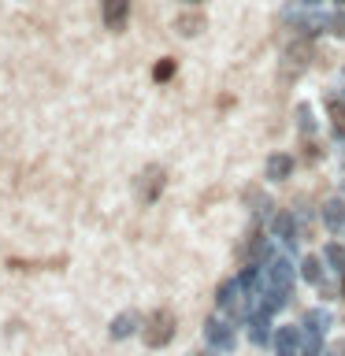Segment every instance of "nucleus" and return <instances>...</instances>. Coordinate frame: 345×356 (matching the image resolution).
Masks as SVG:
<instances>
[{
    "instance_id": "nucleus-17",
    "label": "nucleus",
    "mask_w": 345,
    "mask_h": 356,
    "mask_svg": "<svg viewBox=\"0 0 345 356\" xmlns=\"http://www.w3.org/2000/svg\"><path fill=\"white\" fill-rule=\"evenodd\" d=\"M300 275H305L312 286H319V282H323V264L316 260V256H308V260L300 264Z\"/></svg>"
},
{
    "instance_id": "nucleus-5",
    "label": "nucleus",
    "mask_w": 345,
    "mask_h": 356,
    "mask_svg": "<svg viewBox=\"0 0 345 356\" xmlns=\"http://www.w3.org/2000/svg\"><path fill=\"white\" fill-rule=\"evenodd\" d=\"M208 341H211V349H219V353H230L234 349V327L230 323H223V319H208Z\"/></svg>"
},
{
    "instance_id": "nucleus-19",
    "label": "nucleus",
    "mask_w": 345,
    "mask_h": 356,
    "mask_svg": "<svg viewBox=\"0 0 345 356\" xmlns=\"http://www.w3.org/2000/svg\"><path fill=\"white\" fill-rule=\"evenodd\" d=\"M152 78L156 82H167V78H175V60H160L152 67Z\"/></svg>"
},
{
    "instance_id": "nucleus-9",
    "label": "nucleus",
    "mask_w": 345,
    "mask_h": 356,
    "mask_svg": "<svg viewBox=\"0 0 345 356\" xmlns=\"http://www.w3.org/2000/svg\"><path fill=\"white\" fill-rule=\"evenodd\" d=\"M141 330V316L138 312H122V316L111 319V338L122 341V338H130V334H138Z\"/></svg>"
},
{
    "instance_id": "nucleus-10",
    "label": "nucleus",
    "mask_w": 345,
    "mask_h": 356,
    "mask_svg": "<svg viewBox=\"0 0 345 356\" xmlns=\"http://www.w3.org/2000/svg\"><path fill=\"white\" fill-rule=\"evenodd\" d=\"M249 338L256 345H267L271 341V316L267 312H256V316H249Z\"/></svg>"
},
{
    "instance_id": "nucleus-14",
    "label": "nucleus",
    "mask_w": 345,
    "mask_h": 356,
    "mask_svg": "<svg viewBox=\"0 0 345 356\" xmlns=\"http://www.w3.org/2000/svg\"><path fill=\"white\" fill-rule=\"evenodd\" d=\"M300 353H305V356H319L323 353V334L300 330Z\"/></svg>"
},
{
    "instance_id": "nucleus-6",
    "label": "nucleus",
    "mask_w": 345,
    "mask_h": 356,
    "mask_svg": "<svg viewBox=\"0 0 345 356\" xmlns=\"http://www.w3.org/2000/svg\"><path fill=\"white\" fill-rule=\"evenodd\" d=\"M275 353H278V356H305V353H300V330H297V327H278V334H275Z\"/></svg>"
},
{
    "instance_id": "nucleus-3",
    "label": "nucleus",
    "mask_w": 345,
    "mask_h": 356,
    "mask_svg": "<svg viewBox=\"0 0 345 356\" xmlns=\"http://www.w3.org/2000/svg\"><path fill=\"white\" fill-rule=\"evenodd\" d=\"M245 286L238 282V278H230V282H223L219 289H216V305L223 308V312H234V316H245Z\"/></svg>"
},
{
    "instance_id": "nucleus-22",
    "label": "nucleus",
    "mask_w": 345,
    "mask_h": 356,
    "mask_svg": "<svg viewBox=\"0 0 345 356\" xmlns=\"http://www.w3.org/2000/svg\"><path fill=\"white\" fill-rule=\"evenodd\" d=\"M330 30H334V33H342V38H345V11H338V15L330 19Z\"/></svg>"
},
{
    "instance_id": "nucleus-25",
    "label": "nucleus",
    "mask_w": 345,
    "mask_h": 356,
    "mask_svg": "<svg viewBox=\"0 0 345 356\" xmlns=\"http://www.w3.org/2000/svg\"><path fill=\"white\" fill-rule=\"evenodd\" d=\"M182 4H200V0H182Z\"/></svg>"
},
{
    "instance_id": "nucleus-23",
    "label": "nucleus",
    "mask_w": 345,
    "mask_h": 356,
    "mask_svg": "<svg viewBox=\"0 0 345 356\" xmlns=\"http://www.w3.org/2000/svg\"><path fill=\"white\" fill-rule=\"evenodd\" d=\"M330 356H345V341H334L330 345Z\"/></svg>"
},
{
    "instance_id": "nucleus-1",
    "label": "nucleus",
    "mask_w": 345,
    "mask_h": 356,
    "mask_svg": "<svg viewBox=\"0 0 345 356\" xmlns=\"http://www.w3.org/2000/svg\"><path fill=\"white\" fill-rule=\"evenodd\" d=\"M260 286L271 289V293H286L289 297V286H294V264L286 256H267L264 267H260Z\"/></svg>"
},
{
    "instance_id": "nucleus-8",
    "label": "nucleus",
    "mask_w": 345,
    "mask_h": 356,
    "mask_svg": "<svg viewBox=\"0 0 345 356\" xmlns=\"http://www.w3.org/2000/svg\"><path fill=\"white\" fill-rule=\"evenodd\" d=\"M130 15V0H104V26L108 30H122Z\"/></svg>"
},
{
    "instance_id": "nucleus-13",
    "label": "nucleus",
    "mask_w": 345,
    "mask_h": 356,
    "mask_svg": "<svg viewBox=\"0 0 345 356\" xmlns=\"http://www.w3.org/2000/svg\"><path fill=\"white\" fill-rule=\"evenodd\" d=\"M330 26V19H323V15H316V11H312V15H305V19H297V30L300 33H308V38H316L319 30H327Z\"/></svg>"
},
{
    "instance_id": "nucleus-7",
    "label": "nucleus",
    "mask_w": 345,
    "mask_h": 356,
    "mask_svg": "<svg viewBox=\"0 0 345 356\" xmlns=\"http://www.w3.org/2000/svg\"><path fill=\"white\" fill-rule=\"evenodd\" d=\"M271 234L282 245H294L297 241V222H294V216H289V211H275L271 216Z\"/></svg>"
},
{
    "instance_id": "nucleus-21",
    "label": "nucleus",
    "mask_w": 345,
    "mask_h": 356,
    "mask_svg": "<svg viewBox=\"0 0 345 356\" xmlns=\"http://www.w3.org/2000/svg\"><path fill=\"white\" fill-rule=\"evenodd\" d=\"M245 200H252V211H256V216H267V208H271V200H267L264 193H245Z\"/></svg>"
},
{
    "instance_id": "nucleus-11",
    "label": "nucleus",
    "mask_w": 345,
    "mask_h": 356,
    "mask_svg": "<svg viewBox=\"0 0 345 356\" xmlns=\"http://www.w3.org/2000/svg\"><path fill=\"white\" fill-rule=\"evenodd\" d=\"M289 175H294V156L275 152L271 160H267V178H289Z\"/></svg>"
},
{
    "instance_id": "nucleus-20",
    "label": "nucleus",
    "mask_w": 345,
    "mask_h": 356,
    "mask_svg": "<svg viewBox=\"0 0 345 356\" xmlns=\"http://www.w3.org/2000/svg\"><path fill=\"white\" fill-rule=\"evenodd\" d=\"M297 127L305 130V134L316 130V119H312V108H308V104H300V108H297Z\"/></svg>"
},
{
    "instance_id": "nucleus-16",
    "label": "nucleus",
    "mask_w": 345,
    "mask_h": 356,
    "mask_svg": "<svg viewBox=\"0 0 345 356\" xmlns=\"http://www.w3.org/2000/svg\"><path fill=\"white\" fill-rule=\"evenodd\" d=\"M323 260H327V264L334 267V271H342V267H345V249H342L338 241H330L327 249H323Z\"/></svg>"
},
{
    "instance_id": "nucleus-26",
    "label": "nucleus",
    "mask_w": 345,
    "mask_h": 356,
    "mask_svg": "<svg viewBox=\"0 0 345 356\" xmlns=\"http://www.w3.org/2000/svg\"><path fill=\"white\" fill-rule=\"evenodd\" d=\"M200 356H216V353H200Z\"/></svg>"
},
{
    "instance_id": "nucleus-24",
    "label": "nucleus",
    "mask_w": 345,
    "mask_h": 356,
    "mask_svg": "<svg viewBox=\"0 0 345 356\" xmlns=\"http://www.w3.org/2000/svg\"><path fill=\"white\" fill-rule=\"evenodd\" d=\"M300 4H305V8H308V4H319V0H300Z\"/></svg>"
},
{
    "instance_id": "nucleus-12",
    "label": "nucleus",
    "mask_w": 345,
    "mask_h": 356,
    "mask_svg": "<svg viewBox=\"0 0 345 356\" xmlns=\"http://www.w3.org/2000/svg\"><path fill=\"white\" fill-rule=\"evenodd\" d=\"M323 222H327L330 230H345V204L342 200H330V204L323 208Z\"/></svg>"
},
{
    "instance_id": "nucleus-4",
    "label": "nucleus",
    "mask_w": 345,
    "mask_h": 356,
    "mask_svg": "<svg viewBox=\"0 0 345 356\" xmlns=\"http://www.w3.org/2000/svg\"><path fill=\"white\" fill-rule=\"evenodd\" d=\"M163 178H167L163 167H145V171H141L138 189H141V200H145V204H152V200L163 193Z\"/></svg>"
},
{
    "instance_id": "nucleus-15",
    "label": "nucleus",
    "mask_w": 345,
    "mask_h": 356,
    "mask_svg": "<svg viewBox=\"0 0 345 356\" xmlns=\"http://www.w3.org/2000/svg\"><path fill=\"white\" fill-rule=\"evenodd\" d=\"M327 327H330V316H327L323 308H316V312H308V316H305V330L327 334Z\"/></svg>"
},
{
    "instance_id": "nucleus-18",
    "label": "nucleus",
    "mask_w": 345,
    "mask_h": 356,
    "mask_svg": "<svg viewBox=\"0 0 345 356\" xmlns=\"http://www.w3.org/2000/svg\"><path fill=\"white\" fill-rule=\"evenodd\" d=\"M204 30V19L200 15H182L178 19V33H186V38H193V33H200Z\"/></svg>"
},
{
    "instance_id": "nucleus-2",
    "label": "nucleus",
    "mask_w": 345,
    "mask_h": 356,
    "mask_svg": "<svg viewBox=\"0 0 345 356\" xmlns=\"http://www.w3.org/2000/svg\"><path fill=\"white\" fill-rule=\"evenodd\" d=\"M141 338H145V345L149 349H160V345H167L175 338V316L171 312H156V316L141 327Z\"/></svg>"
}]
</instances>
